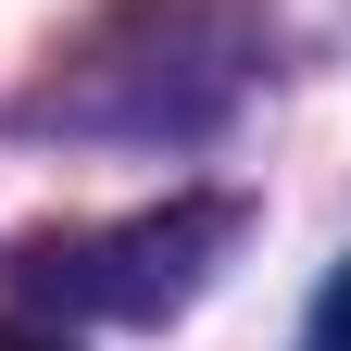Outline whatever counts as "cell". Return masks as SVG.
Returning <instances> with one entry per match:
<instances>
[{
  "label": "cell",
  "mask_w": 351,
  "mask_h": 351,
  "mask_svg": "<svg viewBox=\"0 0 351 351\" xmlns=\"http://www.w3.org/2000/svg\"><path fill=\"white\" fill-rule=\"evenodd\" d=\"M226 239H239V201H163L125 226H38V239H13V289L63 301V314H163L213 276Z\"/></svg>",
  "instance_id": "cell-1"
},
{
  "label": "cell",
  "mask_w": 351,
  "mask_h": 351,
  "mask_svg": "<svg viewBox=\"0 0 351 351\" xmlns=\"http://www.w3.org/2000/svg\"><path fill=\"white\" fill-rule=\"evenodd\" d=\"M314 351H351V263H339L326 301H314Z\"/></svg>",
  "instance_id": "cell-2"
},
{
  "label": "cell",
  "mask_w": 351,
  "mask_h": 351,
  "mask_svg": "<svg viewBox=\"0 0 351 351\" xmlns=\"http://www.w3.org/2000/svg\"><path fill=\"white\" fill-rule=\"evenodd\" d=\"M0 351H75V339H51V326H0Z\"/></svg>",
  "instance_id": "cell-3"
}]
</instances>
